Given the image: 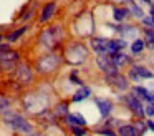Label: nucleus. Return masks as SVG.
<instances>
[{
  "label": "nucleus",
  "instance_id": "f257e3e1",
  "mask_svg": "<svg viewBox=\"0 0 154 136\" xmlns=\"http://www.w3.org/2000/svg\"><path fill=\"white\" fill-rule=\"evenodd\" d=\"M22 103L27 111L33 113V115H45L48 111V105H50V96L47 93L35 91V93H25L22 96Z\"/></svg>",
  "mask_w": 154,
  "mask_h": 136
},
{
  "label": "nucleus",
  "instance_id": "f03ea898",
  "mask_svg": "<svg viewBox=\"0 0 154 136\" xmlns=\"http://www.w3.org/2000/svg\"><path fill=\"white\" fill-rule=\"evenodd\" d=\"M2 123H4L8 129H12V131H15V133H20V134H23V136H28V134L33 133V126L30 125V121H28L23 115H20V113H17V111H10V109L5 111L4 115H2Z\"/></svg>",
  "mask_w": 154,
  "mask_h": 136
},
{
  "label": "nucleus",
  "instance_id": "7ed1b4c3",
  "mask_svg": "<svg viewBox=\"0 0 154 136\" xmlns=\"http://www.w3.org/2000/svg\"><path fill=\"white\" fill-rule=\"evenodd\" d=\"M63 36H65V33H63V30H61L60 25H50V27H45L40 32L38 42H40L42 46L51 50L63 40Z\"/></svg>",
  "mask_w": 154,
  "mask_h": 136
},
{
  "label": "nucleus",
  "instance_id": "20e7f679",
  "mask_svg": "<svg viewBox=\"0 0 154 136\" xmlns=\"http://www.w3.org/2000/svg\"><path fill=\"white\" fill-rule=\"evenodd\" d=\"M88 58V48L81 42H73L70 45H66L65 48V62L68 65H81L83 62H86Z\"/></svg>",
  "mask_w": 154,
  "mask_h": 136
},
{
  "label": "nucleus",
  "instance_id": "39448f33",
  "mask_svg": "<svg viewBox=\"0 0 154 136\" xmlns=\"http://www.w3.org/2000/svg\"><path fill=\"white\" fill-rule=\"evenodd\" d=\"M60 66V56L55 53H45V55L38 56L35 62V70L40 75H50Z\"/></svg>",
  "mask_w": 154,
  "mask_h": 136
},
{
  "label": "nucleus",
  "instance_id": "423d86ee",
  "mask_svg": "<svg viewBox=\"0 0 154 136\" xmlns=\"http://www.w3.org/2000/svg\"><path fill=\"white\" fill-rule=\"evenodd\" d=\"M18 63V52L10 50L8 45L0 43V71H10Z\"/></svg>",
  "mask_w": 154,
  "mask_h": 136
},
{
  "label": "nucleus",
  "instance_id": "0eeeda50",
  "mask_svg": "<svg viewBox=\"0 0 154 136\" xmlns=\"http://www.w3.org/2000/svg\"><path fill=\"white\" fill-rule=\"evenodd\" d=\"M14 78L17 80L20 85H30L32 80H33V73H32L30 66L27 65V63L20 62L15 65L14 68Z\"/></svg>",
  "mask_w": 154,
  "mask_h": 136
},
{
  "label": "nucleus",
  "instance_id": "6e6552de",
  "mask_svg": "<svg viewBox=\"0 0 154 136\" xmlns=\"http://www.w3.org/2000/svg\"><path fill=\"white\" fill-rule=\"evenodd\" d=\"M78 27H83V28L80 30V35H83V36H88V35H91L93 33V30H94V23H93V17L90 15V13H85V15H81V17H78V20H76V25H75V28H78Z\"/></svg>",
  "mask_w": 154,
  "mask_h": 136
},
{
  "label": "nucleus",
  "instance_id": "1a4fd4ad",
  "mask_svg": "<svg viewBox=\"0 0 154 136\" xmlns=\"http://www.w3.org/2000/svg\"><path fill=\"white\" fill-rule=\"evenodd\" d=\"M124 103H126V106L131 109V113H134L139 119L144 116V106H143V103H141V100L137 98V96L126 95L124 96Z\"/></svg>",
  "mask_w": 154,
  "mask_h": 136
},
{
  "label": "nucleus",
  "instance_id": "9d476101",
  "mask_svg": "<svg viewBox=\"0 0 154 136\" xmlns=\"http://www.w3.org/2000/svg\"><path fill=\"white\" fill-rule=\"evenodd\" d=\"M96 65L104 75H113V73H118V70H119L113 65L109 55H98L96 56Z\"/></svg>",
  "mask_w": 154,
  "mask_h": 136
},
{
  "label": "nucleus",
  "instance_id": "9b49d317",
  "mask_svg": "<svg viewBox=\"0 0 154 136\" xmlns=\"http://www.w3.org/2000/svg\"><path fill=\"white\" fill-rule=\"evenodd\" d=\"M152 76H154L152 71H149V70L143 65H133L129 70L131 81H141V80H144V78H152Z\"/></svg>",
  "mask_w": 154,
  "mask_h": 136
},
{
  "label": "nucleus",
  "instance_id": "f8f14e48",
  "mask_svg": "<svg viewBox=\"0 0 154 136\" xmlns=\"http://www.w3.org/2000/svg\"><path fill=\"white\" fill-rule=\"evenodd\" d=\"M106 81L109 83L113 88H116L118 91H124L128 88V80L124 75H121L119 71L113 73V75H106Z\"/></svg>",
  "mask_w": 154,
  "mask_h": 136
},
{
  "label": "nucleus",
  "instance_id": "ddd939ff",
  "mask_svg": "<svg viewBox=\"0 0 154 136\" xmlns=\"http://www.w3.org/2000/svg\"><path fill=\"white\" fill-rule=\"evenodd\" d=\"M55 10H57V2H48L42 7L40 10V17H38V22L40 23H47L48 20H51V17L55 15Z\"/></svg>",
  "mask_w": 154,
  "mask_h": 136
},
{
  "label": "nucleus",
  "instance_id": "4468645a",
  "mask_svg": "<svg viewBox=\"0 0 154 136\" xmlns=\"http://www.w3.org/2000/svg\"><path fill=\"white\" fill-rule=\"evenodd\" d=\"M90 45L98 55H108V40L101 36H94L90 40Z\"/></svg>",
  "mask_w": 154,
  "mask_h": 136
},
{
  "label": "nucleus",
  "instance_id": "2eb2a0df",
  "mask_svg": "<svg viewBox=\"0 0 154 136\" xmlns=\"http://www.w3.org/2000/svg\"><path fill=\"white\" fill-rule=\"evenodd\" d=\"M94 103H96L98 109H100V115L103 116V118L109 116V113L113 111V103L108 98H94Z\"/></svg>",
  "mask_w": 154,
  "mask_h": 136
},
{
  "label": "nucleus",
  "instance_id": "dca6fc26",
  "mask_svg": "<svg viewBox=\"0 0 154 136\" xmlns=\"http://www.w3.org/2000/svg\"><path fill=\"white\" fill-rule=\"evenodd\" d=\"M133 95L137 96L139 100H144L146 103L154 101V93H151L149 90L144 88V86H133Z\"/></svg>",
  "mask_w": 154,
  "mask_h": 136
},
{
  "label": "nucleus",
  "instance_id": "f3484780",
  "mask_svg": "<svg viewBox=\"0 0 154 136\" xmlns=\"http://www.w3.org/2000/svg\"><path fill=\"white\" fill-rule=\"evenodd\" d=\"M65 123H68L70 126H85L86 125V119H85V116L81 115V113H68L65 118H61Z\"/></svg>",
  "mask_w": 154,
  "mask_h": 136
},
{
  "label": "nucleus",
  "instance_id": "a211bd4d",
  "mask_svg": "<svg viewBox=\"0 0 154 136\" xmlns=\"http://www.w3.org/2000/svg\"><path fill=\"white\" fill-rule=\"evenodd\" d=\"M90 95H91V90L88 88V86H83V85H81L80 88H78L76 91L73 93V96H71V101H73V103L83 101V100H86Z\"/></svg>",
  "mask_w": 154,
  "mask_h": 136
},
{
  "label": "nucleus",
  "instance_id": "6ab92c4d",
  "mask_svg": "<svg viewBox=\"0 0 154 136\" xmlns=\"http://www.w3.org/2000/svg\"><path fill=\"white\" fill-rule=\"evenodd\" d=\"M109 56H111V62H113V65L116 66V68L129 63V56L124 55L123 52H116V53H113V55H109Z\"/></svg>",
  "mask_w": 154,
  "mask_h": 136
},
{
  "label": "nucleus",
  "instance_id": "aec40b11",
  "mask_svg": "<svg viewBox=\"0 0 154 136\" xmlns=\"http://www.w3.org/2000/svg\"><path fill=\"white\" fill-rule=\"evenodd\" d=\"M28 30V27L27 25H22V27H18V28H15L14 32H10V33H7L5 35V40H7L8 43H14V42H17L18 38H20L22 35H23L25 32Z\"/></svg>",
  "mask_w": 154,
  "mask_h": 136
},
{
  "label": "nucleus",
  "instance_id": "412c9836",
  "mask_svg": "<svg viewBox=\"0 0 154 136\" xmlns=\"http://www.w3.org/2000/svg\"><path fill=\"white\" fill-rule=\"evenodd\" d=\"M53 118H65L68 115V103H58L51 111Z\"/></svg>",
  "mask_w": 154,
  "mask_h": 136
},
{
  "label": "nucleus",
  "instance_id": "4be33fe9",
  "mask_svg": "<svg viewBox=\"0 0 154 136\" xmlns=\"http://www.w3.org/2000/svg\"><path fill=\"white\" fill-rule=\"evenodd\" d=\"M118 136H137L133 125H123L118 128Z\"/></svg>",
  "mask_w": 154,
  "mask_h": 136
},
{
  "label": "nucleus",
  "instance_id": "5701e85b",
  "mask_svg": "<svg viewBox=\"0 0 154 136\" xmlns=\"http://www.w3.org/2000/svg\"><path fill=\"white\" fill-rule=\"evenodd\" d=\"M128 8H123V7H114L113 8V18L116 20V22H123L124 18L128 17Z\"/></svg>",
  "mask_w": 154,
  "mask_h": 136
},
{
  "label": "nucleus",
  "instance_id": "b1692460",
  "mask_svg": "<svg viewBox=\"0 0 154 136\" xmlns=\"http://www.w3.org/2000/svg\"><path fill=\"white\" fill-rule=\"evenodd\" d=\"M128 12H131V15H134L136 18H143V10L133 0H128Z\"/></svg>",
  "mask_w": 154,
  "mask_h": 136
},
{
  "label": "nucleus",
  "instance_id": "393cba45",
  "mask_svg": "<svg viewBox=\"0 0 154 136\" xmlns=\"http://www.w3.org/2000/svg\"><path fill=\"white\" fill-rule=\"evenodd\" d=\"M144 43H146L151 50H154V30L152 28L144 30Z\"/></svg>",
  "mask_w": 154,
  "mask_h": 136
},
{
  "label": "nucleus",
  "instance_id": "a878e982",
  "mask_svg": "<svg viewBox=\"0 0 154 136\" xmlns=\"http://www.w3.org/2000/svg\"><path fill=\"white\" fill-rule=\"evenodd\" d=\"M144 46H146V43H144V40H139L136 38L133 43H131V53L133 55H137V53H141L144 50Z\"/></svg>",
  "mask_w": 154,
  "mask_h": 136
},
{
  "label": "nucleus",
  "instance_id": "bb28decb",
  "mask_svg": "<svg viewBox=\"0 0 154 136\" xmlns=\"http://www.w3.org/2000/svg\"><path fill=\"white\" fill-rule=\"evenodd\" d=\"M10 98H7V96H2L0 95V116L4 115L5 111H8V108H10Z\"/></svg>",
  "mask_w": 154,
  "mask_h": 136
},
{
  "label": "nucleus",
  "instance_id": "cd10ccee",
  "mask_svg": "<svg viewBox=\"0 0 154 136\" xmlns=\"http://www.w3.org/2000/svg\"><path fill=\"white\" fill-rule=\"evenodd\" d=\"M118 32H121L123 36H134L136 35V28L134 27H119Z\"/></svg>",
  "mask_w": 154,
  "mask_h": 136
},
{
  "label": "nucleus",
  "instance_id": "c85d7f7f",
  "mask_svg": "<svg viewBox=\"0 0 154 136\" xmlns=\"http://www.w3.org/2000/svg\"><path fill=\"white\" fill-rule=\"evenodd\" d=\"M134 129H136V133H137V136H143L144 134V133H146V128H147V126L146 125H144V123L143 121H141V119H137V121L136 123H134Z\"/></svg>",
  "mask_w": 154,
  "mask_h": 136
},
{
  "label": "nucleus",
  "instance_id": "c756f323",
  "mask_svg": "<svg viewBox=\"0 0 154 136\" xmlns=\"http://www.w3.org/2000/svg\"><path fill=\"white\" fill-rule=\"evenodd\" d=\"M70 129H71V133H73V136H85L86 134V131H85V128L83 126H70Z\"/></svg>",
  "mask_w": 154,
  "mask_h": 136
},
{
  "label": "nucleus",
  "instance_id": "7c9ffc66",
  "mask_svg": "<svg viewBox=\"0 0 154 136\" xmlns=\"http://www.w3.org/2000/svg\"><path fill=\"white\" fill-rule=\"evenodd\" d=\"M143 25L149 27V28H154V18L152 17H143Z\"/></svg>",
  "mask_w": 154,
  "mask_h": 136
},
{
  "label": "nucleus",
  "instance_id": "2f4dec72",
  "mask_svg": "<svg viewBox=\"0 0 154 136\" xmlns=\"http://www.w3.org/2000/svg\"><path fill=\"white\" fill-rule=\"evenodd\" d=\"M144 115L154 116V101H152V103H147V106L144 108Z\"/></svg>",
  "mask_w": 154,
  "mask_h": 136
},
{
  "label": "nucleus",
  "instance_id": "473e14b6",
  "mask_svg": "<svg viewBox=\"0 0 154 136\" xmlns=\"http://www.w3.org/2000/svg\"><path fill=\"white\" fill-rule=\"evenodd\" d=\"M70 80H71V83H75V85H78V86L83 85V81H81V80L76 76V71H73V73L70 75Z\"/></svg>",
  "mask_w": 154,
  "mask_h": 136
},
{
  "label": "nucleus",
  "instance_id": "72a5a7b5",
  "mask_svg": "<svg viewBox=\"0 0 154 136\" xmlns=\"http://www.w3.org/2000/svg\"><path fill=\"white\" fill-rule=\"evenodd\" d=\"M98 134H103V136H114L111 129H98Z\"/></svg>",
  "mask_w": 154,
  "mask_h": 136
},
{
  "label": "nucleus",
  "instance_id": "f704fd0d",
  "mask_svg": "<svg viewBox=\"0 0 154 136\" xmlns=\"http://www.w3.org/2000/svg\"><path fill=\"white\" fill-rule=\"evenodd\" d=\"M146 126L151 129V131H154V121H151V119H147V121H146Z\"/></svg>",
  "mask_w": 154,
  "mask_h": 136
},
{
  "label": "nucleus",
  "instance_id": "c9c22d12",
  "mask_svg": "<svg viewBox=\"0 0 154 136\" xmlns=\"http://www.w3.org/2000/svg\"><path fill=\"white\" fill-rule=\"evenodd\" d=\"M149 17H152V18H154V3H152V5H151V10H149Z\"/></svg>",
  "mask_w": 154,
  "mask_h": 136
},
{
  "label": "nucleus",
  "instance_id": "e433bc0d",
  "mask_svg": "<svg viewBox=\"0 0 154 136\" xmlns=\"http://www.w3.org/2000/svg\"><path fill=\"white\" fill-rule=\"evenodd\" d=\"M28 136H45V134H38V133H32V134H28Z\"/></svg>",
  "mask_w": 154,
  "mask_h": 136
},
{
  "label": "nucleus",
  "instance_id": "4c0bfd02",
  "mask_svg": "<svg viewBox=\"0 0 154 136\" xmlns=\"http://www.w3.org/2000/svg\"><path fill=\"white\" fill-rule=\"evenodd\" d=\"M5 38V35H0V43H2V40Z\"/></svg>",
  "mask_w": 154,
  "mask_h": 136
},
{
  "label": "nucleus",
  "instance_id": "58836bf2",
  "mask_svg": "<svg viewBox=\"0 0 154 136\" xmlns=\"http://www.w3.org/2000/svg\"><path fill=\"white\" fill-rule=\"evenodd\" d=\"M141 2H144V3H149V2H151V0H141Z\"/></svg>",
  "mask_w": 154,
  "mask_h": 136
}]
</instances>
